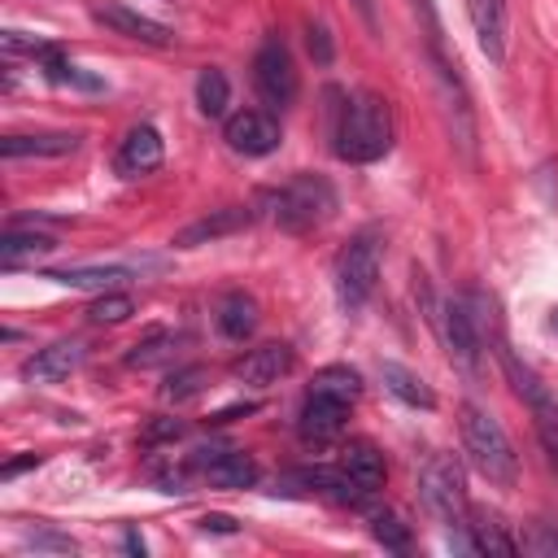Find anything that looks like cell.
<instances>
[{
    "instance_id": "36",
    "label": "cell",
    "mask_w": 558,
    "mask_h": 558,
    "mask_svg": "<svg viewBox=\"0 0 558 558\" xmlns=\"http://www.w3.org/2000/svg\"><path fill=\"white\" fill-rule=\"evenodd\" d=\"M201 527H205V532H235V519H231V514H205Z\"/></svg>"
},
{
    "instance_id": "22",
    "label": "cell",
    "mask_w": 558,
    "mask_h": 558,
    "mask_svg": "<svg viewBox=\"0 0 558 558\" xmlns=\"http://www.w3.org/2000/svg\"><path fill=\"white\" fill-rule=\"evenodd\" d=\"M131 275H140V266H65V270H44V279H52V283L96 288V292H109V288L126 283Z\"/></svg>"
},
{
    "instance_id": "18",
    "label": "cell",
    "mask_w": 558,
    "mask_h": 558,
    "mask_svg": "<svg viewBox=\"0 0 558 558\" xmlns=\"http://www.w3.org/2000/svg\"><path fill=\"white\" fill-rule=\"evenodd\" d=\"M466 17L475 26V39L493 65L506 61V0H466Z\"/></svg>"
},
{
    "instance_id": "17",
    "label": "cell",
    "mask_w": 558,
    "mask_h": 558,
    "mask_svg": "<svg viewBox=\"0 0 558 558\" xmlns=\"http://www.w3.org/2000/svg\"><path fill=\"white\" fill-rule=\"evenodd\" d=\"M83 144L78 131H31V135H4L0 140V157L17 161V157H65Z\"/></svg>"
},
{
    "instance_id": "12",
    "label": "cell",
    "mask_w": 558,
    "mask_h": 558,
    "mask_svg": "<svg viewBox=\"0 0 558 558\" xmlns=\"http://www.w3.org/2000/svg\"><path fill=\"white\" fill-rule=\"evenodd\" d=\"M92 17H96L105 31L122 35V39H135V44H148V48H166V44L174 39L170 26L144 17V13L126 9V4H109V0H105V4H92Z\"/></svg>"
},
{
    "instance_id": "19",
    "label": "cell",
    "mask_w": 558,
    "mask_h": 558,
    "mask_svg": "<svg viewBox=\"0 0 558 558\" xmlns=\"http://www.w3.org/2000/svg\"><path fill=\"white\" fill-rule=\"evenodd\" d=\"M379 379H384V388H388L397 401H405V405H414V410H436V392L427 388V379H423L418 371H410V366H401V362H379Z\"/></svg>"
},
{
    "instance_id": "34",
    "label": "cell",
    "mask_w": 558,
    "mask_h": 558,
    "mask_svg": "<svg viewBox=\"0 0 558 558\" xmlns=\"http://www.w3.org/2000/svg\"><path fill=\"white\" fill-rule=\"evenodd\" d=\"M26 545L31 549H52V554H74V541L70 536H57V532H31Z\"/></svg>"
},
{
    "instance_id": "21",
    "label": "cell",
    "mask_w": 558,
    "mask_h": 558,
    "mask_svg": "<svg viewBox=\"0 0 558 558\" xmlns=\"http://www.w3.org/2000/svg\"><path fill=\"white\" fill-rule=\"evenodd\" d=\"M52 248H57V235H48V231H22L17 222H9L4 235H0V262L9 270L22 266V262H35V257H48Z\"/></svg>"
},
{
    "instance_id": "4",
    "label": "cell",
    "mask_w": 558,
    "mask_h": 558,
    "mask_svg": "<svg viewBox=\"0 0 558 558\" xmlns=\"http://www.w3.org/2000/svg\"><path fill=\"white\" fill-rule=\"evenodd\" d=\"M336 301L344 314H357L379 279V231H357L340 253H336Z\"/></svg>"
},
{
    "instance_id": "8",
    "label": "cell",
    "mask_w": 558,
    "mask_h": 558,
    "mask_svg": "<svg viewBox=\"0 0 558 558\" xmlns=\"http://www.w3.org/2000/svg\"><path fill=\"white\" fill-rule=\"evenodd\" d=\"M161 161H166V140H161V131H157L153 122H140V126H131V131L122 135L118 153H113V170H118L122 179H140V174H153Z\"/></svg>"
},
{
    "instance_id": "32",
    "label": "cell",
    "mask_w": 558,
    "mask_h": 558,
    "mask_svg": "<svg viewBox=\"0 0 558 558\" xmlns=\"http://www.w3.org/2000/svg\"><path fill=\"white\" fill-rule=\"evenodd\" d=\"M519 549L541 554V558H558V532H554L549 523H536V527L523 536V545H519Z\"/></svg>"
},
{
    "instance_id": "39",
    "label": "cell",
    "mask_w": 558,
    "mask_h": 558,
    "mask_svg": "<svg viewBox=\"0 0 558 558\" xmlns=\"http://www.w3.org/2000/svg\"><path fill=\"white\" fill-rule=\"evenodd\" d=\"M549 327H554V331H558V310H554V318H549Z\"/></svg>"
},
{
    "instance_id": "30",
    "label": "cell",
    "mask_w": 558,
    "mask_h": 558,
    "mask_svg": "<svg viewBox=\"0 0 558 558\" xmlns=\"http://www.w3.org/2000/svg\"><path fill=\"white\" fill-rule=\"evenodd\" d=\"M371 536H375L384 549H397V554L410 549V527H405L397 514H388V510H375V514H371Z\"/></svg>"
},
{
    "instance_id": "9",
    "label": "cell",
    "mask_w": 558,
    "mask_h": 558,
    "mask_svg": "<svg viewBox=\"0 0 558 558\" xmlns=\"http://www.w3.org/2000/svg\"><path fill=\"white\" fill-rule=\"evenodd\" d=\"M192 466H196L214 488L240 493V488H253V484H257V462H253V453H244V449H196Z\"/></svg>"
},
{
    "instance_id": "27",
    "label": "cell",
    "mask_w": 558,
    "mask_h": 558,
    "mask_svg": "<svg viewBox=\"0 0 558 558\" xmlns=\"http://www.w3.org/2000/svg\"><path fill=\"white\" fill-rule=\"evenodd\" d=\"M135 314V301L126 296V292H100L92 305H87V323H96V327H118V323H126Z\"/></svg>"
},
{
    "instance_id": "13",
    "label": "cell",
    "mask_w": 558,
    "mask_h": 558,
    "mask_svg": "<svg viewBox=\"0 0 558 558\" xmlns=\"http://www.w3.org/2000/svg\"><path fill=\"white\" fill-rule=\"evenodd\" d=\"M440 314H445V340H449V353H453L462 366H475V362H480L484 331H480V323H475L471 296H449Z\"/></svg>"
},
{
    "instance_id": "26",
    "label": "cell",
    "mask_w": 558,
    "mask_h": 558,
    "mask_svg": "<svg viewBox=\"0 0 558 558\" xmlns=\"http://www.w3.org/2000/svg\"><path fill=\"white\" fill-rule=\"evenodd\" d=\"M196 105H201L205 118H222V113H227V105H231V83H227L222 70L205 65V70L196 74Z\"/></svg>"
},
{
    "instance_id": "24",
    "label": "cell",
    "mask_w": 558,
    "mask_h": 558,
    "mask_svg": "<svg viewBox=\"0 0 558 558\" xmlns=\"http://www.w3.org/2000/svg\"><path fill=\"white\" fill-rule=\"evenodd\" d=\"M218 331L227 340H248L257 331V301L244 292H227L218 305Z\"/></svg>"
},
{
    "instance_id": "38",
    "label": "cell",
    "mask_w": 558,
    "mask_h": 558,
    "mask_svg": "<svg viewBox=\"0 0 558 558\" xmlns=\"http://www.w3.org/2000/svg\"><path fill=\"white\" fill-rule=\"evenodd\" d=\"M353 4H357V13H362L366 22H375V9H371V0H353Z\"/></svg>"
},
{
    "instance_id": "10",
    "label": "cell",
    "mask_w": 558,
    "mask_h": 558,
    "mask_svg": "<svg viewBox=\"0 0 558 558\" xmlns=\"http://www.w3.org/2000/svg\"><path fill=\"white\" fill-rule=\"evenodd\" d=\"M497 357H501V366H506V379H510V388L527 401V410H532V418L536 423H558V397L549 392V384L527 366V362H519L501 340H497Z\"/></svg>"
},
{
    "instance_id": "1",
    "label": "cell",
    "mask_w": 558,
    "mask_h": 558,
    "mask_svg": "<svg viewBox=\"0 0 558 558\" xmlns=\"http://www.w3.org/2000/svg\"><path fill=\"white\" fill-rule=\"evenodd\" d=\"M392 105L379 92H353L344 96L340 113H336V131H331V148L340 161L349 166H371L392 148Z\"/></svg>"
},
{
    "instance_id": "11",
    "label": "cell",
    "mask_w": 558,
    "mask_h": 558,
    "mask_svg": "<svg viewBox=\"0 0 558 558\" xmlns=\"http://www.w3.org/2000/svg\"><path fill=\"white\" fill-rule=\"evenodd\" d=\"M344 418H349V405L344 401L323 397V392H310L301 401V414H296V436L305 445H331L344 432Z\"/></svg>"
},
{
    "instance_id": "14",
    "label": "cell",
    "mask_w": 558,
    "mask_h": 558,
    "mask_svg": "<svg viewBox=\"0 0 558 558\" xmlns=\"http://www.w3.org/2000/svg\"><path fill=\"white\" fill-rule=\"evenodd\" d=\"M292 366H296V353L275 340V344H257V349H248L244 357H235V362H231V375L244 379V384H253V388H270V384H279Z\"/></svg>"
},
{
    "instance_id": "15",
    "label": "cell",
    "mask_w": 558,
    "mask_h": 558,
    "mask_svg": "<svg viewBox=\"0 0 558 558\" xmlns=\"http://www.w3.org/2000/svg\"><path fill=\"white\" fill-rule=\"evenodd\" d=\"M248 222H253V209H248V205H227V209H214V214H205V218L187 222V227L174 235V244H179V248L214 244V240H222V235H235V231H244Z\"/></svg>"
},
{
    "instance_id": "31",
    "label": "cell",
    "mask_w": 558,
    "mask_h": 558,
    "mask_svg": "<svg viewBox=\"0 0 558 558\" xmlns=\"http://www.w3.org/2000/svg\"><path fill=\"white\" fill-rule=\"evenodd\" d=\"M305 48H310V57H314L318 65H331V61H336V44H331V31H327L323 22H310V26H305Z\"/></svg>"
},
{
    "instance_id": "29",
    "label": "cell",
    "mask_w": 558,
    "mask_h": 558,
    "mask_svg": "<svg viewBox=\"0 0 558 558\" xmlns=\"http://www.w3.org/2000/svg\"><path fill=\"white\" fill-rule=\"evenodd\" d=\"M205 384H209V371H205V366H179V371L166 375L161 397H166V401H192V397L205 392Z\"/></svg>"
},
{
    "instance_id": "25",
    "label": "cell",
    "mask_w": 558,
    "mask_h": 558,
    "mask_svg": "<svg viewBox=\"0 0 558 558\" xmlns=\"http://www.w3.org/2000/svg\"><path fill=\"white\" fill-rule=\"evenodd\" d=\"M310 392H323V397H336V401L353 405V401L362 397V375H357L353 366H340V362H331V366L314 371V379H310Z\"/></svg>"
},
{
    "instance_id": "37",
    "label": "cell",
    "mask_w": 558,
    "mask_h": 558,
    "mask_svg": "<svg viewBox=\"0 0 558 558\" xmlns=\"http://www.w3.org/2000/svg\"><path fill=\"white\" fill-rule=\"evenodd\" d=\"M122 549H126V554H144V549H148V545H144V536H140V532H135V527H131V532H126V536H122Z\"/></svg>"
},
{
    "instance_id": "33",
    "label": "cell",
    "mask_w": 558,
    "mask_h": 558,
    "mask_svg": "<svg viewBox=\"0 0 558 558\" xmlns=\"http://www.w3.org/2000/svg\"><path fill=\"white\" fill-rule=\"evenodd\" d=\"M183 436V423L179 418H153L148 427H144V445H161V440H179Z\"/></svg>"
},
{
    "instance_id": "7",
    "label": "cell",
    "mask_w": 558,
    "mask_h": 558,
    "mask_svg": "<svg viewBox=\"0 0 558 558\" xmlns=\"http://www.w3.org/2000/svg\"><path fill=\"white\" fill-rule=\"evenodd\" d=\"M222 140L240 157H266V153H275L283 144V131L266 109H235L222 122Z\"/></svg>"
},
{
    "instance_id": "2",
    "label": "cell",
    "mask_w": 558,
    "mask_h": 558,
    "mask_svg": "<svg viewBox=\"0 0 558 558\" xmlns=\"http://www.w3.org/2000/svg\"><path fill=\"white\" fill-rule=\"evenodd\" d=\"M458 427H462V449H466L471 466H475L488 484L510 488V484L519 480V453H514L506 427H501L484 405H471V401L462 405Z\"/></svg>"
},
{
    "instance_id": "16",
    "label": "cell",
    "mask_w": 558,
    "mask_h": 558,
    "mask_svg": "<svg viewBox=\"0 0 558 558\" xmlns=\"http://www.w3.org/2000/svg\"><path fill=\"white\" fill-rule=\"evenodd\" d=\"M83 362V344L78 340H57L48 349H39L35 357L22 362V379L26 384H57V379H70Z\"/></svg>"
},
{
    "instance_id": "35",
    "label": "cell",
    "mask_w": 558,
    "mask_h": 558,
    "mask_svg": "<svg viewBox=\"0 0 558 558\" xmlns=\"http://www.w3.org/2000/svg\"><path fill=\"white\" fill-rule=\"evenodd\" d=\"M26 466H39V453H26V458H13V462H4V466H0V480H13V475H22Z\"/></svg>"
},
{
    "instance_id": "3",
    "label": "cell",
    "mask_w": 558,
    "mask_h": 558,
    "mask_svg": "<svg viewBox=\"0 0 558 558\" xmlns=\"http://www.w3.org/2000/svg\"><path fill=\"white\" fill-rule=\"evenodd\" d=\"M262 209L279 231H310L331 218L336 187L323 174H292L288 183H279L262 196Z\"/></svg>"
},
{
    "instance_id": "28",
    "label": "cell",
    "mask_w": 558,
    "mask_h": 558,
    "mask_svg": "<svg viewBox=\"0 0 558 558\" xmlns=\"http://www.w3.org/2000/svg\"><path fill=\"white\" fill-rule=\"evenodd\" d=\"M174 344H179V336H170V331H153V336H144L131 353H126V366H161V362H170L174 357Z\"/></svg>"
},
{
    "instance_id": "23",
    "label": "cell",
    "mask_w": 558,
    "mask_h": 558,
    "mask_svg": "<svg viewBox=\"0 0 558 558\" xmlns=\"http://www.w3.org/2000/svg\"><path fill=\"white\" fill-rule=\"evenodd\" d=\"M462 527H466L462 549H475V554H497V558L519 554V541L506 532V523H501L497 514H475V519H471V523H462Z\"/></svg>"
},
{
    "instance_id": "20",
    "label": "cell",
    "mask_w": 558,
    "mask_h": 558,
    "mask_svg": "<svg viewBox=\"0 0 558 558\" xmlns=\"http://www.w3.org/2000/svg\"><path fill=\"white\" fill-rule=\"evenodd\" d=\"M340 466H344L366 493H379V488H384L388 462H384V453H379L371 440H349V445L340 449Z\"/></svg>"
},
{
    "instance_id": "6",
    "label": "cell",
    "mask_w": 558,
    "mask_h": 558,
    "mask_svg": "<svg viewBox=\"0 0 558 558\" xmlns=\"http://www.w3.org/2000/svg\"><path fill=\"white\" fill-rule=\"evenodd\" d=\"M253 87L270 109H288L296 100V65L279 35H270L253 57Z\"/></svg>"
},
{
    "instance_id": "5",
    "label": "cell",
    "mask_w": 558,
    "mask_h": 558,
    "mask_svg": "<svg viewBox=\"0 0 558 558\" xmlns=\"http://www.w3.org/2000/svg\"><path fill=\"white\" fill-rule=\"evenodd\" d=\"M418 493L427 501V510L449 523V527H462L466 523V480H462V466L458 458L449 453H432L418 471Z\"/></svg>"
}]
</instances>
